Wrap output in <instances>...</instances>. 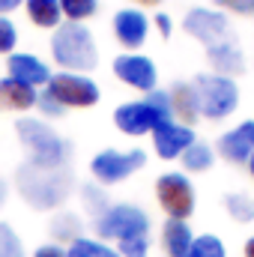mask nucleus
I'll list each match as a JSON object with an SVG mask.
<instances>
[{
  "instance_id": "1",
  "label": "nucleus",
  "mask_w": 254,
  "mask_h": 257,
  "mask_svg": "<svg viewBox=\"0 0 254 257\" xmlns=\"http://www.w3.org/2000/svg\"><path fill=\"white\" fill-rule=\"evenodd\" d=\"M18 189L33 209H54L72 192V177L66 168H36L27 162L18 168Z\"/></svg>"
},
{
  "instance_id": "2",
  "label": "nucleus",
  "mask_w": 254,
  "mask_h": 257,
  "mask_svg": "<svg viewBox=\"0 0 254 257\" xmlns=\"http://www.w3.org/2000/svg\"><path fill=\"white\" fill-rule=\"evenodd\" d=\"M51 54L63 66V72H78V75L96 69V63H99L90 30L84 24H75V21H66L57 27L54 39H51Z\"/></svg>"
},
{
  "instance_id": "3",
  "label": "nucleus",
  "mask_w": 254,
  "mask_h": 257,
  "mask_svg": "<svg viewBox=\"0 0 254 257\" xmlns=\"http://www.w3.org/2000/svg\"><path fill=\"white\" fill-rule=\"evenodd\" d=\"M171 117H174V111H171V96L162 93V90H153V93H147V99H141V102H126V105H120V108L114 111L117 128H120L123 135H132V138H138V135H144V132H153L156 126L168 123Z\"/></svg>"
},
{
  "instance_id": "4",
  "label": "nucleus",
  "mask_w": 254,
  "mask_h": 257,
  "mask_svg": "<svg viewBox=\"0 0 254 257\" xmlns=\"http://www.w3.org/2000/svg\"><path fill=\"white\" fill-rule=\"evenodd\" d=\"M15 132H18L21 144L30 150V165H36V168H66L69 144L54 128H48L42 120L24 117V120L15 123Z\"/></svg>"
},
{
  "instance_id": "5",
  "label": "nucleus",
  "mask_w": 254,
  "mask_h": 257,
  "mask_svg": "<svg viewBox=\"0 0 254 257\" xmlns=\"http://www.w3.org/2000/svg\"><path fill=\"white\" fill-rule=\"evenodd\" d=\"M96 233L99 239H114V242H123L132 236H150V215L132 203H117V206H108L99 218H96Z\"/></svg>"
},
{
  "instance_id": "6",
  "label": "nucleus",
  "mask_w": 254,
  "mask_h": 257,
  "mask_svg": "<svg viewBox=\"0 0 254 257\" xmlns=\"http://www.w3.org/2000/svg\"><path fill=\"white\" fill-rule=\"evenodd\" d=\"M197 90V102H200V114L206 120H224L236 111L239 105V90L230 78L224 75H200L194 81Z\"/></svg>"
},
{
  "instance_id": "7",
  "label": "nucleus",
  "mask_w": 254,
  "mask_h": 257,
  "mask_svg": "<svg viewBox=\"0 0 254 257\" xmlns=\"http://www.w3.org/2000/svg\"><path fill=\"white\" fill-rule=\"evenodd\" d=\"M48 93L63 105V108H90L99 102V87L78 72H57L48 81Z\"/></svg>"
},
{
  "instance_id": "8",
  "label": "nucleus",
  "mask_w": 254,
  "mask_h": 257,
  "mask_svg": "<svg viewBox=\"0 0 254 257\" xmlns=\"http://www.w3.org/2000/svg\"><path fill=\"white\" fill-rule=\"evenodd\" d=\"M147 165V156L141 150H129V153H117V150H105L90 162V171L96 177V183L111 186V183H123L129 180L138 168Z\"/></svg>"
},
{
  "instance_id": "9",
  "label": "nucleus",
  "mask_w": 254,
  "mask_h": 257,
  "mask_svg": "<svg viewBox=\"0 0 254 257\" xmlns=\"http://www.w3.org/2000/svg\"><path fill=\"white\" fill-rule=\"evenodd\" d=\"M156 197L162 203V209L177 218V221H186L191 212H194V189L183 174H162L159 183H156Z\"/></svg>"
},
{
  "instance_id": "10",
  "label": "nucleus",
  "mask_w": 254,
  "mask_h": 257,
  "mask_svg": "<svg viewBox=\"0 0 254 257\" xmlns=\"http://www.w3.org/2000/svg\"><path fill=\"white\" fill-rule=\"evenodd\" d=\"M183 27H186L189 36H194L197 42H203L206 48L221 45L230 36L227 15L224 12H215V9H191L189 15H186V21H183Z\"/></svg>"
},
{
  "instance_id": "11",
  "label": "nucleus",
  "mask_w": 254,
  "mask_h": 257,
  "mask_svg": "<svg viewBox=\"0 0 254 257\" xmlns=\"http://www.w3.org/2000/svg\"><path fill=\"white\" fill-rule=\"evenodd\" d=\"M114 75L120 81H126L129 87L144 90V93H153L156 90V78H159L153 60L144 57V54H120L114 60Z\"/></svg>"
},
{
  "instance_id": "12",
  "label": "nucleus",
  "mask_w": 254,
  "mask_h": 257,
  "mask_svg": "<svg viewBox=\"0 0 254 257\" xmlns=\"http://www.w3.org/2000/svg\"><path fill=\"white\" fill-rule=\"evenodd\" d=\"M191 144H194V132H191L189 126H183V123L168 120V123H162V126L153 128V147H156V153H159L162 159H177V156H183Z\"/></svg>"
},
{
  "instance_id": "13",
  "label": "nucleus",
  "mask_w": 254,
  "mask_h": 257,
  "mask_svg": "<svg viewBox=\"0 0 254 257\" xmlns=\"http://www.w3.org/2000/svg\"><path fill=\"white\" fill-rule=\"evenodd\" d=\"M218 153H221V159H227L233 165H248L254 153V120H245L236 128L224 132L218 138Z\"/></svg>"
},
{
  "instance_id": "14",
  "label": "nucleus",
  "mask_w": 254,
  "mask_h": 257,
  "mask_svg": "<svg viewBox=\"0 0 254 257\" xmlns=\"http://www.w3.org/2000/svg\"><path fill=\"white\" fill-rule=\"evenodd\" d=\"M147 30H150V21L138 9H120L114 15V36L129 51H135V48H141L147 42Z\"/></svg>"
},
{
  "instance_id": "15",
  "label": "nucleus",
  "mask_w": 254,
  "mask_h": 257,
  "mask_svg": "<svg viewBox=\"0 0 254 257\" xmlns=\"http://www.w3.org/2000/svg\"><path fill=\"white\" fill-rule=\"evenodd\" d=\"M9 78H15V81H21V84H27V87H39V84H48L51 81V72H48V66L42 63L39 57H33V54H12L9 57Z\"/></svg>"
},
{
  "instance_id": "16",
  "label": "nucleus",
  "mask_w": 254,
  "mask_h": 257,
  "mask_svg": "<svg viewBox=\"0 0 254 257\" xmlns=\"http://www.w3.org/2000/svg\"><path fill=\"white\" fill-rule=\"evenodd\" d=\"M39 102V93L15 78L0 81V111H27Z\"/></svg>"
},
{
  "instance_id": "17",
  "label": "nucleus",
  "mask_w": 254,
  "mask_h": 257,
  "mask_svg": "<svg viewBox=\"0 0 254 257\" xmlns=\"http://www.w3.org/2000/svg\"><path fill=\"white\" fill-rule=\"evenodd\" d=\"M171 111L180 117V123L183 126H194V120L200 117V102H197V90H194V84H177L171 93Z\"/></svg>"
},
{
  "instance_id": "18",
  "label": "nucleus",
  "mask_w": 254,
  "mask_h": 257,
  "mask_svg": "<svg viewBox=\"0 0 254 257\" xmlns=\"http://www.w3.org/2000/svg\"><path fill=\"white\" fill-rule=\"evenodd\" d=\"M206 60H209L212 69H215V75H224V78H230V75H236V72L245 69L242 51H239L230 39L221 42V45H212V48L206 51Z\"/></svg>"
},
{
  "instance_id": "19",
  "label": "nucleus",
  "mask_w": 254,
  "mask_h": 257,
  "mask_svg": "<svg viewBox=\"0 0 254 257\" xmlns=\"http://www.w3.org/2000/svg\"><path fill=\"white\" fill-rule=\"evenodd\" d=\"M191 227L186 221H177V218H168L165 221V230H162V245H165V254L168 257H189L191 251Z\"/></svg>"
},
{
  "instance_id": "20",
  "label": "nucleus",
  "mask_w": 254,
  "mask_h": 257,
  "mask_svg": "<svg viewBox=\"0 0 254 257\" xmlns=\"http://www.w3.org/2000/svg\"><path fill=\"white\" fill-rule=\"evenodd\" d=\"M27 15L36 27H60V18H63V9H60V0H27Z\"/></svg>"
},
{
  "instance_id": "21",
  "label": "nucleus",
  "mask_w": 254,
  "mask_h": 257,
  "mask_svg": "<svg viewBox=\"0 0 254 257\" xmlns=\"http://www.w3.org/2000/svg\"><path fill=\"white\" fill-rule=\"evenodd\" d=\"M48 227H51V236L57 242H69V245L75 239H81V230H84V224H81V218L75 212H57Z\"/></svg>"
},
{
  "instance_id": "22",
  "label": "nucleus",
  "mask_w": 254,
  "mask_h": 257,
  "mask_svg": "<svg viewBox=\"0 0 254 257\" xmlns=\"http://www.w3.org/2000/svg\"><path fill=\"white\" fill-rule=\"evenodd\" d=\"M66 254L69 257H120L117 248H111L108 242H102V239H87V236L75 239V242L66 248Z\"/></svg>"
},
{
  "instance_id": "23",
  "label": "nucleus",
  "mask_w": 254,
  "mask_h": 257,
  "mask_svg": "<svg viewBox=\"0 0 254 257\" xmlns=\"http://www.w3.org/2000/svg\"><path fill=\"white\" fill-rule=\"evenodd\" d=\"M189 257H227V251H224V242L218 236L203 233V236H194Z\"/></svg>"
},
{
  "instance_id": "24",
  "label": "nucleus",
  "mask_w": 254,
  "mask_h": 257,
  "mask_svg": "<svg viewBox=\"0 0 254 257\" xmlns=\"http://www.w3.org/2000/svg\"><path fill=\"white\" fill-rule=\"evenodd\" d=\"M183 165H186V171H206L212 165V150L206 144H197L194 141L189 150L183 153Z\"/></svg>"
},
{
  "instance_id": "25",
  "label": "nucleus",
  "mask_w": 254,
  "mask_h": 257,
  "mask_svg": "<svg viewBox=\"0 0 254 257\" xmlns=\"http://www.w3.org/2000/svg\"><path fill=\"white\" fill-rule=\"evenodd\" d=\"M60 9H63V15L69 18V21L81 24L84 18L96 15V9H99V0H60Z\"/></svg>"
},
{
  "instance_id": "26",
  "label": "nucleus",
  "mask_w": 254,
  "mask_h": 257,
  "mask_svg": "<svg viewBox=\"0 0 254 257\" xmlns=\"http://www.w3.org/2000/svg\"><path fill=\"white\" fill-rule=\"evenodd\" d=\"M224 206H227L230 218H236V221H242V224L254 218V200L248 194H227V197H224Z\"/></svg>"
},
{
  "instance_id": "27",
  "label": "nucleus",
  "mask_w": 254,
  "mask_h": 257,
  "mask_svg": "<svg viewBox=\"0 0 254 257\" xmlns=\"http://www.w3.org/2000/svg\"><path fill=\"white\" fill-rule=\"evenodd\" d=\"M0 257H24V245L9 224H0Z\"/></svg>"
},
{
  "instance_id": "28",
  "label": "nucleus",
  "mask_w": 254,
  "mask_h": 257,
  "mask_svg": "<svg viewBox=\"0 0 254 257\" xmlns=\"http://www.w3.org/2000/svg\"><path fill=\"white\" fill-rule=\"evenodd\" d=\"M150 251V236H132L117 242V254L120 257H147Z\"/></svg>"
},
{
  "instance_id": "29",
  "label": "nucleus",
  "mask_w": 254,
  "mask_h": 257,
  "mask_svg": "<svg viewBox=\"0 0 254 257\" xmlns=\"http://www.w3.org/2000/svg\"><path fill=\"white\" fill-rule=\"evenodd\" d=\"M81 194H84V206H87L96 218L108 209V197H105L102 189H96V186H84V192H81Z\"/></svg>"
},
{
  "instance_id": "30",
  "label": "nucleus",
  "mask_w": 254,
  "mask_h": 257,
  "mask_svg": "<svg viewBox=\"0 0 254 257\" xmlns=\"http://www.w3.org/2000/svg\"><path fill=\"white\" fill-rule=\"evenodd\" d=\"M15 42H18L15 24H12L6 15H0V54H9V51L15 48Z\"/></svg>"
},
{
  "instance_id": "31",
  "label": "nucleus",
  "mask_w": 254,
  "mask_h": 257,
  "mask_svg": "<svg viewBox=\"0 0 254 257\" xmlns=\"http://www.w3.org/2000/svg\"><path fill=\"white\" fill-rule=\"evenodd\" d=\"M36 105H39V108H42V114H48V117H63V111H66V108L54 99V96H51V93H48V90L39 96V102H36Z\"/></svg>"
},
{
  "instance_id": "32",
  "label": "nucleus",
  "mask_w": 254,
  "mask_h": 257,
  "mask_svg": "<svg viewBox=\"0 0 254 257\" xmlns=\"http://www.w3.org/2000/svg\"><path fill=\"white\" fill-rule=\"evenodd\" d=\"M215 6L230 9V12H239V15H251L254 12V0H215Z\"/></svg>"
},
{
  "instance_id": "33",
  "label": "nucleus",
  "mask_w": 254,
  "mask_h": 257,
  "mask_svg": "<svg viewBox=\"0 0 254 257\" xmlns=\"http://www.w3.org/2000/svg\"><path fill=\"white\" fill-rule=\"evenodd\" d=\"M33 257H69V254H66V248H60L57 242H45V245L36 248V254Z\"/></svg>"
},
{
  "instance_id": "34",
  "label": "nucleus",
  "mask_w": 254,
  "mask_h": 257,
  "mask_svg": "<svg viewBox=\"0 0 254 257\" xmlns=\"http://www.w3.org/2000/svg\"><path fill=\"white\" fill-rule=\"evenodd\" d=\"M156 27H159V30H162V36L168 39V36H171V27H174V24H171V18H168L165 12H159V15H156Z\"/></svg>"
},
{
  "instance_id": "35",
  "label": "nucleus",
  "mask_w": 254,
  "mask_h": 257,
  "mask_svg": "<svg viewBox=\"0 0 254 257\" xmlns=\"http://www.w3.org/2000/svg\"><path fill=\"white\" fill-rule=\"evenodd\" d=\"M21 3H24V0H0V15H3V12H12V9L21 6Z\"/></svg>"
},
{
  "instance_id": "36",
  "label": "nucleus",
  "mask_w": 254,
  "mask_h": 257,
  "mask_svg": "<svg viewBox=\"0 0 254 257\" xmlns=\"http://www.w3.org/2000/svg\"><path fill=\"white\" fill-rule=\"evenodd\" d=\"M245 257H254V236L245 242Z\"/></svg>"
},
{
  "instance_id": "37",
  "label": "nucleus",
  "mask_w": 254,
  "mask_h": 257,
  "mask_svg": "<svg viewBox=\"0 0 254 257\" xmlns=\"http://www.w3.org/2000/svg\"><path fill=\"white\" fill-rule=\"evenodd\" d=\"M135 3H141V6H159L162 0H135Z\"/></svg>"
},
{
  "instance_id": "38",
  "label": "nucleus",
  "mask_w": 254,
  "mask_h": 257,
  "mask_svg": "<svg viewBox=\"0 0 254 257\" xmlns=\"http://www.w3.org/2000/svg\"><path fill=\"white\" fill-rule=\"evenodd\" d=\"M6 200V183H0V203Z\"/></svg>"
},
{
  "instance_id": "39",
  "label": "nucleus",
  "mask_w": 254,
  "mask_h": 257,
  "mask_svg": "<svg viewBox=\"0 0 254 257\" xmlns=\"http://www.w3.org/2000/svg\"><path fill=\"white\" fill-rule=\"evenodd\" d=\"M248 171H251V177H254V153H251V159H248Z\"/></svg>"
}]
</instances>
